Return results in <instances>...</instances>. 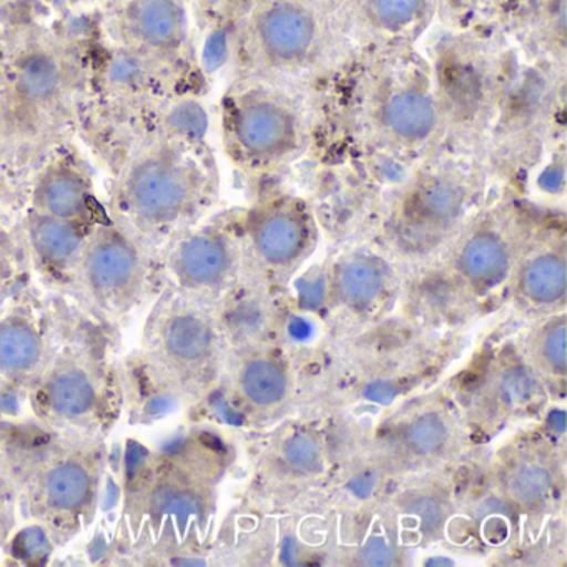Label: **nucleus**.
<instances>
[{
    "label": "nucleus",
    "mask_w": 567,
    "mask_h": 567,
    "mask_svg": "<svg viewBox=\"0 0 567 567\" xmlns=\"http://www.w3.org/2000/svg\"><path fill=\"white\" fill-rule=\"evenodd\" d=\"M553 477L540 464H523L514 471L509 480V493L517 503L539 504L549 493Z\"/></svg>",
    "instance_id": "5701e85b"
},
{
    "label": "nucleus",
    "mask_w": 567,
    "mask_h": 567,
    "mask_svg": "<svg viewBox=\"0 0 567 567\" xmlns=\"http://www.w3.org/2000/svg\"><path fill=\"white\" fill-rule=\"evenodd\" d=\"M121 32L132 51L167 64L187 48V14L181 0H128L122 9Z\"/></svg>",
    "instance_id": "9b49d317"
},
{
    "label": "nucleus",
    "mask_w": 567,
    "mask_h": 567,
    "mask_svg": "<svg viewBox=\"0 0 567 567\" xmlns=\"http://www.w3.org/2000/svg\"><path fill=\"white\" fill-rule=\"evenodd\" d=\"M167 270L182 291L200 293L220 288L231 270V251L224 235L202 230L182 238L167 258Z\"/></svg>",
    "instance_id": "2eb2a0df"
},
{
    "label": "nucleus",
    "mask_w": 567,
    "mask_h": 567,
    "mask_svg": "<svg viewBox=\"0 0 567 567\" xmlns=\"http://www.w3.org/2000/svg\"><path fill=\"white\" fill-rule=\"evenodd\" d=\"M310 230L300 212L274 208L265 212L254 227V244L258 255L274 267L295 264L307 250Z\"/></svg>",
    "instance_id": "dca6fc26"
},
{
    "label": "nucleus",
    "mask_w": 567,
    "mask_h": 567,
    "mask_svg": "<svg viewBox=\"0 0 567 567\" xmlns=\"http://www.w3.org/2000/svg\"><path fill=\"white\" fill-rule=\"evenodd\" d=\"M285 460L288 464L301 471H313L320 466V450L317 443L308 436H293L285 444Z\"/></svg>",
    "instance_id": "a878e982"
},
{
    "label": "nucleus",
    "mask_w": 567,
    "mask_h": 567,
    "mask_svg": "<svg viewBox=\"0 0 567 567\" xmlns=\"http://www.w3.org/2000/svg\"><path fill=\"white\" fill-rule=\"evenodd\" d=\"M241 388L251 403L268 406L278 403L287 391V378L270 361H251L241 373Z\"/></svg>",
    "instance_id": "4be33fe9"
},
{
    "label": "nucleus",
    "mask_w": 567,
    "mask_h": 567,
    "mask_svg": "<svg viewBox=\"0 0 567 567\" xmlns=\"http://www.w3.org/2000/svg\"><path fill=\"white\" fill-rule=\"evenodd\" d=\"M24 227L29 251L42 275L54 284L74 287L82 250L95 225L74 224L29 210Z\"/></svg>",
    "instance_id": "4468645a"
},
{
    "label": "nucleus",
    "mask_w": 567,
    "mask_h": 567,
    "mask_svg": "<svg viewBox=\"0 0 567 567\" xmlns=\"http://www.w3.org/2000/svg\"><path fill=\"white\" fill-rule=\"evenodd\" d=\"M105 333L85 323L58 337L44 370L25 393L32 420L61 433L107 440L121 421L127 394Z\"/></svg>",
    "instance_id": "f03ea898"
},
{
    "label": "nucleus",
    "mask_w": 567,
    "mask_h": 567,
    "mask_svg": "<svg viewBox=\"0 0 567 567\" xmlns=\"http://www.w3.org/2000/svg\"><path fill=\"white\" fill-rule=\"evenodd\" d=\"M214 351L210 321L181 300L165 298L148 315L141 343L128 361L125 394L147 413L174 403L200 378L198 371Z\"/></svg>",
    "instance_id": "20e7f679"
},
{
    "label": "nucleus",
    "mask_w": 567,
    "mask_h": 567,
    "mask_svg": "<svg viewBox=\"0 0 567 567\" xmlns=\"http://www.w3.org/2000/svg\"><path fill=\"white\" fill-rule=\"evenodd\" d=\"M360 557L368 566H388L393 560V549L381 537H373L364 544Z\"/></svg>",
    "instance_id": "c756f323"
},
{
    "label": "nucleus",
    "mask_w": 567,
    "mask_h": 567,
    "mask_svg": "<svg viewBox=\"0 0 567 567\" xmlns=\"http://www.w3.org/2000/svg\"><path fill=\"white\" fill-rule=\"evenodd\" d=\"M446 440V426L434 414H424L411 424L408 431V444L420 454H430L440 450Z\"/></svg>",
    "instance_id": "393cba45"
},
{
    "label": "nucleus",
    "mask_w": 567,
    "mask_h": 567,
    "mask_svg": "<svg viewBox=\"0 0 567 567\" xmlns=\"http://www.w3.org/2000/svg\"><path fill=\"white\" fill-rule=\"evenodd\" d=\"M544 360L549 363L557 373L563 374L566 371V323L560 320L559 323L549 328L543 341Z\"/></svg>",
    "instance_id": "bb28decb"
},
{
    "label": "nucleus",
    "mask_w": 567,
    "mask_h": 567,
    "mask_svg": "<svg viewBox=\"0 0 567 567\" xmlns=\"http://www.w3.org/2000/svg\"><path fill=\"white\" fill-rule=\"evenodd\" d=\"M434 0H358V14L368 31L386 39H406L424 28Z\"/></svg>",
    "instance_id": "f3484780"
},
{
    "label": "nucleus",
    "mask_w": 567,
    "mask_h": 567,
    "mask_svg": "<svg viewBox=\"0 0 567 567\" xmlns=\"http://www.w3.org/2000/svg\"><path fill=\"white\" fill-rule=\"evenodd\" d=\"M534 390V380L530 377L529 371L523 370V368H516V370L509 371L504 374L501 380V393L511 403H519V401H526L530 396Z\"/></svg>",
    "instance_id": "cd10ccee"
},
{
    "label": "nucleus",
    "mask_w": 567,
    "mask_h": 567,
    "mask_svg": "<svg viewBox=\"0 0 567 567\" xmlns=\"http://www.w3.org/2000/svg\"><path fill=\"white\" fill-rule=\"evenodd\" d=\"M74 287L102 321L125 320L147 298V247L112 218L95 225L82 250Z\"/></svg>",
    "instance_id": "423d86ee"
},
{
    "label": "nucleus",
    "mask_w": 567,
    "mask_h": 567,
    "mask_svg": "<svg viewBox=\"0 0 567 567\" xmlns=\"http://www.w3.org/2000/svg\"><path fill=\"white\" fill-rule=\"evenodd\" d=\"M446 4H450L451 8L463 9V8H473L481 0H444Z\"/></svg>",
    "instance_id": "7c9ffc66"
},
{
    "label": "nucleus",
    "mask_w": 567,
    "mask_h": 567,
    "mask_svg": "<svg viewBox=\"0 0 567 567\" xmlns=\"http://www.w3.org/2000/svg\"><path fill=\"white\" fill-rule=\"evenodd\" d=\"M55 341L45 320L31 311L16 310L0 318V400L28 393Z\"/></svg>",
    "instance_id": "9d476101"
},
{
    "label": "nucleus",
    "mask_w": 567,
    "mask_h": 567,
    "mask_svg": "<svg viewBox=\"0 0 567 567\" xmlns=\"http://www.w3.org/2000/svg\"><path fill=\"white\" fill-rule=\"evenodd\" d=\"M384 287H386V270L373 258H351L338 271V293L351 307H368L378 300Z\"/></svg>",
    "instance_id": "412c9836"
},
{
    "label": "nucleus",
    "mask_w": 567,
    "mask_h": 567,
    "mask_svg": "<svg viewBox=\"0 0 567 567\" xmlns=\"http://www.w3.org/2000/svg\"><path fill=\"white\" fill-rule=\"evenodd\" d=\"M207 168L185 145L165 142L135 155L111 195V218L145 247L167 240L204 205Z\"/></svg>",
    "instance_id": "7ed1b4c3"
},
{
    "label": "nucleus",
    "mask_w": 567,
    "mask_h": 567,
    "mask_svg": "<svg viewBox=\"0 0 567 567\" xmlns=\"http://www.w3.org/2000/svg\"><path fill=\"white\" fill-rule=\"evenodd\" d=\"M371 118L384 141L416 151L436 135L441 115L430 84L420 78H408L388 82L378 91Z\"/></svg>",
    "instance_id": "1a4fd4ad"
},
{
    "label": "nucleus",
    "mask_w": 567,
    "mask_h": 567,
    "mask_svg": "<svg viewBox=\"0 0 567 567\" xmlns=\"http://www.w3.org/2000/svg\"><path fill=\"white\" fill-rule=\"evenodd\" d=\"M195 437H177L162 446L125 444L121 466V520L137 533H158L167 523L200 519L205 511L202 451Z\"/></svg>",
    "instance_id": "39448f33"
},
{
    "label": "nucleus",
    "mask_w": 567,
    "mask_h": 567,
    "mask_svg": "<svg viewBox=\"0 0 567 567\" xmlns=\"http://www.w3.org/2000/svg\"><path fill=\"white\" fill-rule=\"evenodd\" d=\"M410 513L420 519L421 527L426 533H434L440 529L441 523H443V509L440 504L434 503L430 497H421V499L411 503Z\"/></svg>",
    "instance_id": "c85d7f7f"
},
{
    "label": "nucleus",
    "mask_w": 567,
    "mask_h": 567,
    "mask_svg": "<svg viewBox=\"0 0 567 567\" xmlns=\"http://www.w3.org/2000/svg\"><path fill=\"white\" fill-rule=\"evenodd\" d=\"M0 443L19 513L52 547H64L94 524L109 466L107 440L49 430L31 417L0 421Z\"/></svg>",
    "instance_id": "f257e3e1"
},
{
    "label": "nucleus",
    "mask_w": 567,
    "mask_h": 567,
    "mask_svg": "<svg viewBox=\"0 0 567 567\" xmlns=\"http://www.w3.org/2000/svg\"><path fill=\"white\" fill-rule=\"evenodd\" d=\"M413 207L430 224H453L463 212V187L446 175L426 178L414 192Z\"/></svg>",
    "instance_id": "6ab92c4d"
},
{
    "label": "nucleus",
    "mask_w": 567,
    "mask_h": 567,
    "mask_svg": "<svg viewBox=\"0 0 567 567\" xmlns=\"http://www.w3.org/2000/svg\"><path fill=\"white\" fill-rule=\"evenodd\" d=\"M18 493L11 470L6 460L4 447L0 443V549L11 540L19 523Z\"/></svg>",
    "instance_id": "b1692460"
},
{
    "label": "nucleus",
    "mask_w": 567,
    "mask_h": 567,
    "mask_svg": "<svg viewBox=\"0 0 567 567\" xmlns=\"http://www.w3.org/2000/svg\"><path fill=\"white\" fill-rule=\"evenodd\" d=\"M457 270L474 287L491 288L506 278L511 267L507 245L499 235L481 230L467 238L457 254Z\"/></svg>",
    "instance_id": "a211bd4d"
},
{
    "label": "nucleus",
    "mask_w": 567,
    "mask_h": 567,
    "mask_svg": "<svg viewBox=\"0 0 567 567\" xmlns=\"http://www.w3.org/2000/svg\"><path fill=\"white\" fill-rule=\"evenodd\" d=\"M566 261L563 255L546 251L534 257L524 268L520 288L527 300L537 305H554L566 295Z\"/></svg>",
    "instance_id": "aec40b11"
},
{
    "label": "nucleus",
    "mask_w": 567,
    "mask_h": 567,
    "mask_svg": "<svg viewBox=\"0 0 567 567\" xmlns=\"http://www.w3.org/2000/svg\"><path fill=\"white\" fill-rule=\"evenodd\" d=\"M31 210L84 225H97L111 218L99 207L89 172L69 155L54 158L39 172L32 188Z\"/></svg>",
    "instance_id": "f8f14e48"
},
{
    "label": "nucleus",
    "mask_w": 567,
    "mask_h": 567,
    "mask_svg": "<svg viewBox=\"0 0 567 567\" xmlns=\"http://www.w3.org/2000/svg\"><path fill=\"white\" fill-rule=\"evenodd\" d=\"M225 142L235 161L277 165L291 161L301 148V122L284 97L248 91L231 99L225 111Z\"/></svg>",
    "instance_id": "0eeeda50"
},
{
    "label": "nucleus",
    "mask_w": 567,
    "mask_h": 567,
    "mask_svg": "<svg viewBox=\"0 0 567 567\" xmlns=\"http://www.w3.org/2000/svg\"><path fill=\"white\" fill-rule=\"evenodd\" d=\"M65 89L68 71L62 59L52 49L31 48L9 68L6 99L22 118L42 117L61 104Z\"/></svg>",
    "instance_id": "ddd939ff"
},
{
    "label": "nucleus",
    "mask_w": 567,
    "mask_h": 567,
    "mask_svg": "<svg viewBox=\"0 0 567 567\" xmlns=\"http://www.w3.org/2000/svg\"><path fill=\"white\" fill-rule=\"evenodd\" d=\"M248 44L267 68L295 71L317 58L323 24L307 0H268L251 16Z\"/></svg>",
    "instance_id": "6e6552de"
}]
</instances>
